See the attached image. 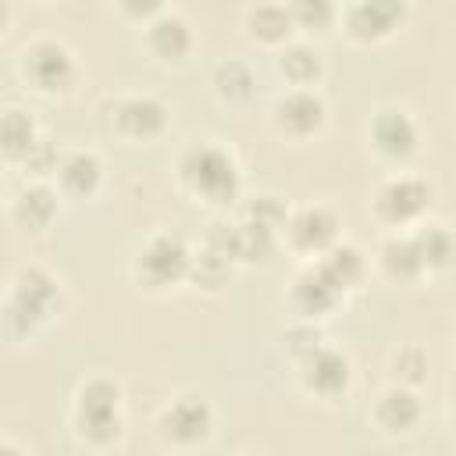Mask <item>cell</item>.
<instances>
[{"label":"cell","mask_w":456,"mask_h":456,"mask_svg":"<svg viewBox=\"0 0 456 456\" xmlns=\"http://www.w3.org/2000/svg\"><path fill=\"white\" fill-rule=\"evenodd\" d=\"M64 289L61 278L53 271H46L43 264H21L11 281L7 292L0 299V331L11 342H28L36 338L61 310Z\"/></svg>","instance_id":"obj_1"},{"label":"cell","mask_w":456,"mask_h":456,"mask_svg":"<svg viewBox=\"0 0 456 456\" xmlns=\"http://www.w3.org/2000/svg\"><path fill=\"white\" fill-rule=\"evenodd\" d=\"M175 178L196 203L214 210H228L242 192V167L217 139L189 142L175 160Z\"/></svg>","instance_id":"obj_2"},{"label":"cell","mask_w":456,"mask_h":456,"mask_svg":"<svg viewBox=\"0 0 456 456\" xmlns=\"http://www.w3.org/2000/svg\"><path fill=\"white\" fill-rule=\"evenodd\" d=\"M71 431L89 449H110L125 435V388L110 374H89L71 395Z\"/></svg>","instance_id":"obj_3"},{"label":"cell","mask_w":456,"mask_h":456,"mask_svg":"<svg viewBox=\"0 0 456 456\" xmlns=\"http://www.w3.org/2000/svg\"><path fill=\"white\" fill-rule=\"evenodd\" d=\"M18 75H21V82L36 96L61 100V96L75 93L82 68H78L75 50L64 39L39 36V39H32V43L21 46V53H18Z\"/></svg>","instance_id":"obj_4"},{"label":"cell","mask_w":456,"mask_h":456,"mask_svg":"<svg viewBox=\"0 0 456 456\" xmlns=\"http://www.w3.org/2000/svg\"><path fill=\"white\" fill-rule=\"evenodd\" d=\"M189 260H192V246L185 242L182 232L160 228L153 235H146V242L135 249L132 256V281L142 292H171L178 285H185L189 278Z\"/></svg>","instance_id":"obj_5"},{"label":"cell","mask_w":456,"mask_h":456,"mask_svg":"<svg viewBox=\"0 0 456 456\" xmlns=\"http://www.w3.org/2000/svg\"><path fill=\"white\" fill-rule=\"evenodd\" d=\"M435 200V189L424 175L413 171H392L388 178L378 182V189L370 192V217L395 232V228H413L417 221L428 217Z\"/></svg>","instance_id":"obj_6"},{"label":"cell","mask_w":456,"mask_h":456,"mask_svg":"<svg viewBox=\"0 0 456 456\" xmlns=\"http://www.w3.org/2000/svg\"><path fill=\"white\" fill-rule=\"evenodd\" d=\"M214 406L203 392H178L157 413V435L171 449H196L214 435Z\"/></svg>","instance_id":"obj_7"},{"label":"cell","mask_w":456,"mask_h":456,"mask_svg":"<svg viewBox=\"0 0 456 456\" xmlns=\"http://www.w3.org/2000/svg\"><path fill=\"white\" fill-rule=\"evenodd\" d=\"M107 128L128 142H153L171 128V107L157 93H121L107 103Z\"/></svg>","instance_id":"obj_8"},{"label":"cell","mask_w":456,"mask_h":456,"mask_svg":"<svg viewBox=\"0 0 456 456\" xmlns=\"http://www.w3.org/2000/svg\"><path fill=\"white\" fill-rule=\"evenodd\" d=\"M299 388L321 403H342L353 388V360L346 349L317 342L306 356L296 360Z\"/></svg>","instance_id":"obj_9"},{"label":"cell","mask_w":456,"mask_h":456,"mask_svg":"<svg viewBox=\"0 0 456 456\" xmlns=\"http://www.w3.org/2000/svg\"><path fill=\"white\" fill-rule=\"evenodd\" d=\"M328 125V100L317 86H289L271 103V128L281 139L306 142L321 135Z\"/></svg>","instance_id":"obj_10"},{"label":"cell","mask_w":456,"mask_h":456,"mask_svg":"<svg viewBox=\"0 0 456 456\" xmlns=\"http://www.w3.org/2000/svg\"><path fill=\"white\" fill-rule=\"evenodd\" d=\"M410 18L406 0H349L338 11V25L349 43L356 46H381L388 43Z\"/></svg>","instance_id":"obj_11"},{"label":"cell","mask_w":456,"mask_h":456,"mask_svg":"<svg viewBox=\"0 0 456 456\" xmlns=\"http://www.w3.org/2000/svg\"><path fill=\"white\" fill-rule=\"evenodd\" d=\"M338 235H342V217L328 203L289 207V217L281 224V246H289L306 260L321 256L331 242H338Z\"/></svg>","instance_id":"obj_12"},{"label":"cell","mask_w":456,"mask_h":456,"mask_svg":"<svg viewBox=\"0 0 456 456\" xmlns=\"http://www.w3.org/2000/svg\"><path fill=\"white\" fill-rule=\"evenodd\" d=\"M367 142L385 164H406L420 150V125L406 107L385 103L367 118Z\"/></svg>","instance_id":"obj_13"},{"label":"cell","mask_w":456,"mask_h":456,"mask_svg":"<svg viewBox=\"0 0 456 456\" xmlns=\"http://www.w3.org/2000/svg\"><path fill=\"white\" fill-rule=\"evenodd\" d=\"M346 296L349 292L324 271V264L317 256L306 260L289 281V306L296 317H306V321H321V317L335 314Z\"/></svg>","instance_id":"obj_14"},{"label":"cell","mask_w":456,"mask_h":456,"mask_svg":"<svg viewBox=\"0 0 456 456\" xmlns=\"http://www.w3.org/2000/svg\"><path fill=\"white\" fill-rule=\"evenodd\" d=\"M370 420H374V428H378L381 435H388V438H406V435H413V431L420 428V420H424L420 388L388 381V385L378 392L374 406H370Z\"/></svg>","instance_id":"obj_15"},{"label":"cell","mask_w":456,"mask_h":456,"mask_svg":"<svg viewBox=\"0 0 456 456\" xmlns=\"http://www.w3.org/2000/svg\"><path fill=\"white\" fill-rule=\"evenodd\" d=\"M142 46L150 50L153 61L160 64H185L196 50V32L192 21L182 11H160L142 25Z\"/></svg>","instance_id":"obj_16"},{"label":"cell","mask_w":456,"mask_h":456,"mask_svg":"<svg viewBox=\"0 0 456 456\" xmlns=\"http://www.w3.org/2000/svg\"><path fill=\"white\" fill-rule=\"evenodd\" d=\"M103 160L96 150H61L57 171H53V185L61 192V200H93L103 189Z\"/></svg>","instance_id":"obj_17"},{"label":"cell","mask_w":456,"mask_h":456,"mask_svg":"<svg viewBox=\"0 0 456 456\" xmlns=\"http://www.w3.org/2000/svg\"><path fill=\"white\" fill-rule=\"evenodd\" d=\"M374 264L378 271L388 278V281H399V285H413L420 278H428V267H424V256H420V246L413 239V228H395L381 239L378 253H374Z\"/></svg>","instance_id":"obj_18"},{"label":"cell","mask_w":456,"mask_h":456,"mask_svg":"<svg viewBox=\"0 0 456 456\" xmlns=\"http://www.w3.org/2000/svg\"><path fill=\"white\" fill-rule=\"evenodd\" d=\"M57 214H61V192H57V185H50L43 178H32L11 200V221L32 235L46 232L57 221Z\"/></svg>","instance_id":"obj_19"},{"label":"cell","mask_w":456,"mask_h":456,"mask_svg":"<svg viewBox=\"0 0 456 456\" xmlns=\"http://www.w3.org/2000/svg\"><path fill=\"white\" fill-rule=\"evenodd\" d=\"M242 32L249 43L267 46V50H278L289 39H296V25L289 18L285 0H253L242 11Z\"/></svg>","instance_id":"obj_20"},{"label":"cell","mask_w":456,"mask_h":456,"mask_svg":"<svg viewBox=\"0 0 456 456\" xmlns=\"http://www.w3.org/2000/svg\"><path fill=\"white\" fill-rule=\"evenodd\" d=\"M210 89H214L221 107L242 110L256 100V71L242 57H224L210 68Z\"/></svg>","instance_id":"obj_21"},{"label":"cell","mask_w":456,"mask_h":456,"mask_svg":"<svg viewBox=\"0 0 456 456\" xmlns=\"http://www.w3.org/2000/svg\"><path fill=\"white\" fill-rule=\"evenodd\" d=\"M274 68L289 86H317L324 75V53L314 39L296 36L274 50Z\"/></svg>","instance_id":"obj_22"},{"label":"cell","mask_w":456,"mask_h":456,"mask_svg":"<svg viewBox=\"0 0 456 456\" xmlns=\"http://www.w3.org/2000/svg\"><path fill=\"white\" fill-rule=\"evenodd\" d=\"M39 121L25 110V107H4L0 110V160L4 164H18L32 153V146L39 142Z\"/></svg>","instance_id":"obj_23"},{"label":"cell","mask_w":456,"mask_h":456,"mask_svg":"<svg viewBox=\"0 0 456 456\" xmlns=\"http://www.w3.org/2000/svg\"><path fill=\"white\" fill-rule=\"evenodd\" d=\"M317 260L324 264V271H328L346 292L360 289V285L367 281V274H370V256H367L356 242H346V239L331 242Z\"/></svg>","instance_id":"obj_24"},{"label":"cell","mask_w":456,"mask_h":456,"mask_svg":"<svg viewBox=\"0 0 456 456\" xmlns=\"http://www.w3.org/2000/svg\"><path fill=\"white\" fill-rule=\"evenodd\" d=\"M232 271H235V264H232L228 256H221L217 249H210V246L200 242V246L192 249L185 285H192L196 292H221V289L232 281Z\"/></svg>","instance_id":"obj_25"},{"label":"cell","mask_w":456,"mask_h":456,"mask_svg":"<svg viewBox=\"0 0 456 456\" xmlns=\"http://www.w3.org/2000/svg\"><path fill=\"white\" fill-rule=\"evenodd\" d=\"M285 7L296 25V36H306V39L328 36L338 25V11H342L338 0H285Z\"/></svg>","instance_id":"obj_26"},{"label":"cell","mask_w":456,"mask_h":456,"mask_svg":"<svg viewBox=\"0 0 456 456\" xmlns=\"http://www.w3.org/2000/svg\"><path fill=\"white\" fill-rule=\"evenodd\" d=\"M413 239L420 246V256H424V267L428 274H438L449 267V256H452V235L445 224L438 221H417L413 224Z\"/></svg>","instance_id":"obj_27"},{"label":"cell","mask_w":456,"mask_h":456,"mask_svg":"<svg viewBox=\"0 0 456 456\" xmlns=\"http://www.w3.org/2000/svg\"><path fill=\"white\" fill-rule=\"evenodd\" d=\"M428 349L420 342H403L399 349H392L388 356V378L395 385H410V388H420L428 381Z\"/></svg>","instance_id":"obj_28"},{"label":"cell","mask_w":456,"mask_h":456,"mask_svg":"<svg viewBox=\"0 0 456 456\" xmlns=\"http://www.w3.org/2000/svg\"><path fill=\"white\" fill-rule=\"evenodd\" d=\"M239 217H246V221H253V224H264V228H271V232L281 235V224H285V217H289V203H285V196H278V192H253V196H246Z\"/></svg>","instance_id":"obj_29"},{"label":"cell","mask_w":456,"mask_h":456,"mask_svg":"<svg viewBox=\"0 0 456 456\" xmlns=\"http://www.w3.org/2000/svg\"><path fill=\"white\" fill-rule=\"evenodd\" d=\"M317 342H324V331H321V324L317 321H306V317H296L289 328H285V335H281V346H285V356L296 363L299 356H306Z\"/></svg>","instance_id":"obj_30"},{"label":"cell","mask_w":456,"mask_h":456,"mask_svg":"<svg viewBox=\"0 0 456 456\" xmlns=\"http://www.w3.org/2000/svg\"><path fill=\"white\" fill-rule=\"evenodd\" d=\"M57 160H61V146L53 142V139H46V135H39V142L32 146V153L21 160V171L25 175H32V178H53V171H57Z\"/></svg>","instance_id":"obj_31"},{"label":"cell","mask_w":456,"mask_h":456,"mask_svg":"<svg viewBox=\"0 0 456 456\" xmlns=\"http://www.w3.org/2000/svg\"><path fill=\"white\" fill-rule=\"evenodd\" d=\"M114 7L121 11V18H128L135 25H146L150 18L167 11V0H114Z\"/></svg>","instance_id":"obj_32"},{"label":"cell","mask_w":456,"mask_h":456,"mask_svg":"<svg viewBox=\"0 0 456 456\" xmlns=\"http://www.w3.org/2000/svg\"><path fill=\"white\" fill-rule=\"evenodd\" d=\"M11 18H14V11H11V0H0V36L11 28Z\"/></svg>","instance_id":"obj_33"},{"label":"cell","mask_w":456,"mask_h":456,"mask_svg":"<svg viewBox=\"0 0 456 456\" xmlns=\"http://www.w3.org/2000/svg\"><path fill=\"white\" fill-rule=\"evenodd\" d=\"M0 452H28V445H21V442H0Z\"/></svg>","instance_id":"obj_34"},{"label":"cell","mask_w":456,"mask_h":456,"mask_svg":"<svg viewBox=\"0 0 456 456\" xmlns=\"http://www.w3.org/2000/svg\"><path fill=\"white\" fill-rule=\"evenodd\" d=\"M0 196H4V175H0Z\"/></svg>","instance_id":"obj_35"}]
</instances>
